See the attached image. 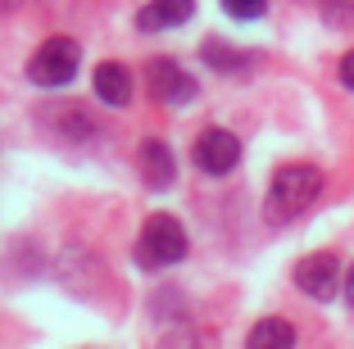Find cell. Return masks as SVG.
I'll list each match as a JSON object with an SVG mask.
<instances>
[{
	"instance_id": "6da1fadb",
	"label": "cell",
	"mask_w": 354,
	"mask_h": 349,
	"mask_svg": "<svg viewBox=\"0 0 354 349\" xmlns=\"http://www.w3.org/2000/svg\"><path fill=\"white\" fill-rule=\"evenodd\" d=\"M323 191V173L313 164H286L272 173V186H268V218L272 223H291L300 218L304 209L318 200Z\"/></svg>"
},
{
	"instance_id": "7a4b0ae2",
	"label": "cell",
	"mask_w": 354,
	"mask_h": 349,
	"mask_svg": "<svg viewBox=\"0 0 354 349\" xmlns=\"http://www.w3.org/2000/svg\"><path fill=\"white\" fill-rule=\"evenodd\" d=\"M187 258V232L182 223L168 214H155L146 227H141V236H136V263L155 272V267H173Z\"/></svg>"
},
{
	"instance_id": "3957f363",
	"label": "cell",
	"mask_w": 354,
	"mask_h": 349,
	"mask_svg": "<svg viewBox=\"0 0 354 349\" xmlns=\"http://www.w3.org/2000/svg\"><path fill=\"white\" fill-rule=\"evenodd\" d=\"M77 64H82V46L68 41V37H50V41L28 59V77H32V86L55 91V86H68L77 77Z\"/></svg>"
},
{
	"instance_id": "277c9868",
	"label": "cell",
	"mask_w": 354,
	"mask_h": 349,
	"mask_svg": "<svg viewBox=\"0 0 354 349\" xmlns=\"http://www.w3.org/2000/svg\"><path fill=\"white\" fill-rule=\"evenodd\" d=\"M341 281H345V272H341V263H336V254H304L300 263H295V286L309 299H318V304H327V299L341 290Z\"/></svg>"
},
{
	"instance_id": "5b68a950",
	"label": "cell",
	"mask_w": 354,
	"mask_h": 349,
	"mask_svg": "<svg viewBox=\"0 0 354 349\" xmlns=\"http://www.w3.org/2000/svg\"><path fill=\"white\" fill-rule=\"evenodd\" d=\"M236 159H241V141L227 127H205V132H200V141H196V168L200 173L223 177V173L236 168Z\"/></svg>"
},
{
	"instance_id": "8992f818",
	"label": "cell",
	"mask_w": 354,
	"mask_h": 349,
	"mask_svg": "<svg viewBox=\"0 0 354 349\" xmlns=\"http://www.w3.org/2000/svg\"><path fill=\"white\" fill-rule=\"evenodd\" d=\"M146 77H150V91H155V100H164V104H191V100L200 95L196 77H191V73L182 68L177 59H150Z\"/></svg>"
},
{
	"instance_id": "52a82bcc",
	"label": "cell",
	"mask_w": 354,
	"mask_h": 349,
	"mask_svg": "<svg viewBox=\"0 0 354 349\" xmlns=\"http://www.w3.org/2000/svg\"><path fill=\"white\" fill-rule=\"evenodd\" d=\"M136 164H141V182H146L150 191H168L173 177H177L173 150H168L164 141H146V145H141V154H136Z\"/></svg>"
},
{
	"instance_id": "ba28073f",
	"label": "cell",
	"mask_w": 354,
	"mask_h": 349,
	"mask_svg": "<svg viewBox=\"0 0 354 349\" xmlns=\"http://www.w3.org/2000/svg\"><path fill=\"white\" fill-rule=\"evenodd\" d=\"M196 14V0H150L146 10L136 14L141 32H164V28H182Z\"/></svg>"
},
{
	"instance_id": "9c48e42d",
	"label": "cell",
	"mask_w": 354,
	"mask_h": 349,
	"mask_svg": "<svg viewBox=\"0 0 354 349\" xmlns=\"http://www.w3.org/2000/svg\"><path fill=\"white\" fill-rule=\"evenodd\" d=\"M95 95H100L104 104H132V73H127V64H100L95 68Z\"/></svg>"
},
{
	"instance_id": "30bf717a",
	"label": "cell",
	"mask_w": 354,
	"mask_h": 349,
	"mask_svg": "<svg viewBox=\"0 0 354 349\" xmlns=\"http://www.w3.org/2000/svg\"><path fill=\"white\" fill-rule=\"evenodd\" d=\"M245 340H250L254 349H268V345L281 349V345H295V331H291V322H281V318H263Z\"/></svg>"
},
{
	"instance_id": "8fae6325",
	"label": "cell",
	"mask_w": 354,
	"mask_h": 349,
	"mask_svg": "<svg viewBox=\"0 0 354 349\" xmlns=\"http://www.w3.org/2000/svg\"><path fill=\"white\" fill-rule=\"evenodd\" d=\"M205 59L214 64L218 73H236L241 64H245V55H241V50H227L223 41H205Z\"/></svg>"
},
{
	"instance_id": "7c38bea8",
	"label": "cell",
	"mask_w": 354,
	"mask_h": 349,
	"mask_svg": "<svg viewBox=\"0 0 354 349\" xmlns=\"http://www.w3.org/2000/svg\"><path fill=\"white\" fill-rule=\"evenodd\" d=\"M223 10H227L232 19H241V23H254V19H263L268 0H223Z\"/></svg>"
},
{
	"instance_id": "4fadbf2b",
	"label": "cell",
	"mask_w": 354,
	"mask_h": 349,
	"mask_svg": "<svg viewBox=\"0 0 354 349\" xmlns=\"http://www.w3.org/2000/svg\"><path fill=\"white\" fill-rule=\"evenodd\" d=\"M341 82H345V86L354 91V50H350V55L341 59Z\"/></svg>"
},
{
	"instance_id": "5bb4252c",
	"label": "cell",
	"mask_w": 354,
	"mask_h": 349,
	"mask_svg": "<svg viewBox=\"0 0 354 349\" xmlns=\"http://www.w3.org/2000/svg\"><path fill=\"white\" fill-rule=\"evenodd\" d=\"M341 290H345V304L354 308V263L345 267V281H341Z\"/></svg>"
},
{
	"instance_id": "9a60e30c",
	"label": "cell",
	"mask_w": 354,
	"mask_h": 349,
	"mask_svg": "<svg viewBox=\"0 0 354 349\" xmlns=\"http://www.w3.org/2000/svg\"><path fill=\"white\" fill-rule=\"evenodd\" d=\"M10 10H19V0H0V14H10Z\"/></svg>"
}]
</instances>
